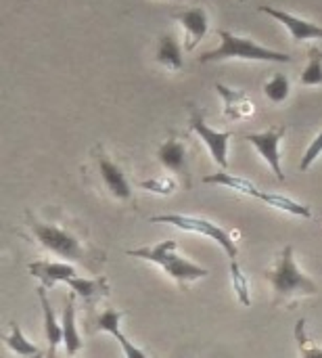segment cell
<instances>
[{
  "instance_id": "6da1fadb",
  "label": "cell",
  "mask_w": 322,
  "mask_h": 358,
  "mask_svg": "<svg viewBox=\"0 0 322 358\" xmlns=\"http://www.w3.org/2000/svg\"><path fill=\"white\" fill-rule=\"evenodd\" d=\"M266 281L272 285L275 292V306H293L298 298L316 296L319 287L316 283L302 273V268L295 262L293 248L285 245V250L279 254L275 266L266 271Z\"/></svg>"
},
{
  "instance_id": "7a4b0ae2",
  "label": "cell",
  "mask_w": 322,
  "mask_h": 358,
  "mask_svg": "<svg viewBox=\"0 0 322 358\" xmlns=\"http://www.w3.org/2000/svg\"><path fill=\"white\" fill-rule=\"evenodd\" d=\"M176 241H161L153 248L145 245V248H138V250H128L126 254L132 256V258H140V260H147V262H153L157 264L166 275H170L182 289L193 283V281H199V279H205L210 275L207 268L191 262L189 258H182L176 254Z\"/></svg>"
},
{
  "instance_id": "3957f363",
  "label": "cell",
  "mask_w": 322,
  "mask_h": 358,
  "mask_svg": "<svg viewBox=\"0 0 322 358\" xmlns=\"http://www.w3.org/2000/svg\"><path fill=\"white\" fill-rule=\"evenodd\" d=\"M220 46L214 50H207L199 57V63H212V61H224V59H243V61H268V63H289L291 57L285 52H279L275 48H266L251 38L235 36L226 29H218Z\"/></svg>"
},
{
  "instance_id": "277c9868",
  "label": "cell",
  "mask_w": 322,
  "mask_h": 358,
  "mask_svg": "<svg viewBox=\"0 0 322 358\" xmlns=\"http://www.w3.org/2000/svg\"><path fill=\"white\" fill-rule=\"evenodd\" d=\"M27 224H29L34 237L38 239V243L44 250H48L50 254H54L59 258H65L67 262L90 264L88 252L84 250L82 241L73 233H69L67 229H61V227L50 224V222H40L29 212H27Z\"/></svg>"
},
{
  "instance_id": "5b68a950",
  "label": "cell",
  "mask_w": 322,
  "mask_h": 358,
  "mask_svg": "<svg viewBox=\"0 0 322 358\" xmlns=\"http://www.w3.org/2000/svg\"><path fill=\"white\" fill-rule=\"evenodd\" d=\"M151 222L153 224H172V227H176L180 231L210 237L212 241H216L226 252V256L230 258V262L237 260V256H239V248L233 241V237L222 227H218V224H214V222H210L205 218H199V216H182V214H161V216H151Z\"/></svg>"
},
{
  "instance_id": "8992f818",
  "label": "cell",
  "mask_w": 322,
  "mask_h": 358,
  "mask_svg": "<svg viewBox=\"0 0 322 358\" xmlns=\"http://www.w3.org/2000/svg\"><path fill=\"white\" fill-rule=\"evenodd\" d=\"M189 128L205 143V147L210 149L212 159L220 166V168H228V143L233 138V132H218L214 128H210L205 124V111L197 109L191 105V120H189Z\"/></svg>"
},
{
  "instance_id": "52a82bcc",
  "label": "cell",
  "mask_w": 322,
  "mask_h": 358,
  "mask_svg": "<svg viewBox=\"0 0 322 358\" xmlns=\"http://www.w3.org/2000/svg\"><path fill=\"white\" fill-rule=\"evenodd\" d=\"M283 138H285V128L283 126H275V128H268L264 132L245 134V141H249L256 147V151L270 166V170L275 172V176H277L279 182L285 180V172L281 168V149H279Z\"/></svg>"
},
{
  "instance_id": "ba28073f",
  "label": "cell",
  "mask_w": 322,
  "mask_h": 358,
  "mask_svg": "<svg viewBox=\"0 0 322 358\" xmlns=\"http://www.w3.org/2000/svg\"><path fill=\"white\" fill-rule=\"evenodd\" d=\"M94 159H96L98 176H101L105 189L109 191V195L117 201H132V187H130L124 170L101 147L94 151Z\"/></svg>"
},
{
  "instance_id": "9c48e42d",
  "label": "cell",
  "mask_w": 322,
  "mask_h": 358,
  "mask_svg": "<svg viewBox=\"0 0 322 358\" xmlns=\"http://www.w3.org/2000/svg\"><path fill=\"white\" fill-rule=\"evenodd\" d=\"M157 159L159 164L178 174L180 178H184V185L191 187V170H189V149H186V141L180 138L176 132H172L157 149Z\"/></svg>"
},
{
  "instance_id": "30bf717a",
  "label": "cell",
  "mask_w": 322,
  "mask_h": 358,
  "mask_svg": "<svg viewBox=\"0 0 322 358\" xmlns=\"http://www.w3.org/2000/svg\"><path fill=\"white\" fill-rule=\"evenodd\" d=\"M174 19L182 25L184 29V50H193L207 34L210 29V17H207V10L205 6L197 4V6H191V8H182V10H176L174 13Z\"/></svg>"
},
{
  "instance_id": "8fae6325",
  "label": "cell",
  "mask_w": 322,
  "mask_h": 358,
  "mask_svg": "<svg viewBox=\"0 0 322 358\" xmlns=\"http://www.w3.org/2000/svg\"><path fill=\"white\" fill-rule=\"evenodd\" d=\"M262 13L270 15L272 19H277L279 23H283L287 27V31L291 34V38L295 42H304V40H322V27L321 25H314L302 17H295L287 10H281V8H275V6H260Z\"/></svg>"
},
{
  "instance_id": "7c38bea8",
  "label": "cell",
  "mask_w": 322,
  "mask_h": 358,
  "mask_svg": "<svg viewBox=\"0 0 322 358\" xmlns=\"http://www.w3.org/2000/svg\"><path fill=\"white\" fill-rule=\"evenodd\" d=\"M128 315V310H115V308H107L103 315H98V319H96V331H105V334H111L117 342H119V346H122V350H124V355L126 358H149L140 348H136L124 334H122V329H119V323H122V319Z\"/></svg>"
},
{
  "instance_id": "4fadbf2b",
  "label": "cell",
  "mask_w": 322,
  "mask_h": 358,
  "mask_svg": "<svg viewBox=\"0 0 322 358\" xmlns=\"http://www.w3.org/2000/svg\"><path fill=\"white\" fill-rule=\"evenodd\" d=\"M29 273L40 279V283L48 289L54 287L57 283H65L71 277H78V271L67 264V262H50V260H40L29 264Z\"/></svg>"
},
{
  "instance_id": "5bb4252c",
  "label": "cell",
  "mask_w": 322,
  "mask_h": 358,
  "mask_svg": "<svg viewBox=\"0 0 322 358\" xmlns=\"http://www.w3.org/2000/svg\"><path fill=\"white\" fill-rule=\"evenodd\" d=\"M61 327H63V344H65V352L69 357H75L82 348H84V342L75 329V294H69L67 300H65V306H63V321H61Z\"/></svg>"
},
{
  "instance_id": "9a60e30c",
  "label": "cell",
  "mask_w": 322,
  "mask_h": 358,
  "mask_svg": "<svg viewBox=\"0 0 322 358\" xmlns=\"http://www.w3.org/2000/svg\"><path fill=\"white\" fill-rule=\"evenodd\" d=\"M38 298H40L42 313H44V336H46V342H48V357L54 358L57 346L63 342V327L54 319V310L50 308V302L46 298V287L44 285L38 287Z\"/></svg>"
},
{
  "instance_id": "2e32d148",
  "label": "cell",
  "mask_w": 322,
  "mask_h": 358,
  "mask_svg": "<svg viewBox=\"0 0 322 358\" xmlns=\"http://www.w3.org/2000/svg\"><path fill=\"white\" fill-rule=\"evenodd\" d=\"M216 90L222 94V99H224V113L230 120H243V117L254 113V103L245 96V92L226 88L224 84H216Z\"/></svg>"
},
{
  "instance_id": "e0dca14e",
  "label": "cell",
  "mask_w": 322,
  "mask_h": 358,
  "mask_svg": "<svg viewBox=\"0 0 322 358\" xmlns=\"http://www.w3.org/2000/svg\"><path fill=\"white\" fill-rule=\"evenodd\" d=\"M155 61L172 71H180L182 69V48L176 40L174 34H163L159 38V44H157V52H155Z\"/></svg>"
},
{
  "instance_id": "ac0fdd59",
  "label": "cell",
  "mask_w": 322,
  "mask_h": 358,
  "mask_svg": "<svg viewBox=\"0 0 322 358\" xmlns=\"http://www.w3.org/2000/svg\"><path fill=\"white\" fill-rule=\"evenodd\" d=\"M71 292L75 296H82L88 304H92L94 300H98L101 296L109 294V283L105 277H96V279H84V277H71L65 281Z\"/></svg>"
},
{
  "instance_id": "d6986e66",
  "label": "cell",
  "mask_w": 322,
  "mask_h": 358,
  "mask_svg": "<svg viewBox=\"0 0 322 358\" xmlns=\"http://www.w3.org/2000/svg\"><path fill=\"white\" fill-rule=\"evenodd\" d=\"M203 182L207 185H222V187H228V189H235L237 193H243V195H249V197H256V199H262V193L251 180L247 178H241V176H233L228 172H218V174H210L203 178Z\"/></svg>"
},
{
  "instance_id": "ffe728a7",
  "label": "cell",
  "mask_w": 322,
  "mask_h": 358,
  "mask_svg": "<svg viewBox=\"0 0 322 358\" xmlns=\"http://www.w3.org/2000/svg\"><path fill=\"white\" fill-rule=\"evenodd\" d=\"M2 340H4V344L15 352V357L44 358V352H42L38 346H34L31 342H27V340H25V336L21 334V327H19L15 321L10 323V334H8V336H4Z\"/></svg>"
},
{
  "instance_id": "44dd1931",
  "label": "cell",
  "mask_w": 322,
  "mask_h": 358,
  "mask_svg": "<svg viewBox=\"0 0 322 358\" xmlns=\"http://www.w3.org/2000/svg\"><path fill=\"white\" fill-rule=\"evenodd\" d=\"M260 201H264V203H268V206H272V208H277V210H283V212H287V214H291V216L312 218V210H310L308 206L298 203V201H293V199H289V197H285V195L262 193V199H260Z\"/></svg>"
},
{
  "instance_id": "7402d4cb",
  "label": "cell",
  "mask_w": 322,
  "mask_h": 358,
  "mask_svg": "<svg viewBox=\"0 0 322 358\" xmlns=\"http://www.w3.org/2000/svg\"><path fill=\"white\" fill-rule=\"evenodd\" d=\"M300 82L304 86H319L322 84V50L312 46L308 50V65L300 76Z\"/></svg>"
},
{
  "instance_id": "603a6c76",
  "label": "cell",
  "mask_w": 322,
  "mask_h": 358,
  "mask_svg": "<svg viewBox=\"0 0 322 358\" xmlns=\"http://www.w3.org/2000/svg\"><path fill=\"white\" fill-rule=\"evenodd\" d=\"M291 90V82L285 73H275L266 84H264V94L272 101V103H283L289 96Z\"/></svg>"
},
{
  "instance_id": "cb8c5ba5",
  "label": "cell",
  "mask_w": 322,
  "mask_h": 358,
  "mask_svg": "<svg viewBox=\"0 0 322 358\" xmlns=\"http://www.w3.org/2000/svg\"><path fill=\"white\" fill-rule=\"evenodd\" d=\"M295 342H298L300 357L302 358H322V348L310 344V340L306 336V321L304 319H300L295 323Z\"/></svg>"
},
{
  "instance_id": "d4e9b609",
  "label": "cell",
  "mask_w": 322,
  "mask_h": 358,
  "mask_svg": "<svg viewBox=\"0 0 322 358\" xmlns=\"http://www.w3.org/2000/svg\"><path fill=\"white\" fill-rule=\"evenodd\" d=\"M230 277H233V285H235V292H237V298L243 306H251V298H249V287H247V279L239 266L237 260L230 262Z\"/></svg>"
},
{
  "instance_id": "484cf974",
  "label": "cell",
  "mask_w": 322,
  "mask_h": 358,
  "mask_svg": "<svg viewBox=\"0 0 322 358\" xmlns=\"http://www.w3.org/2000/svg\"><path fill=\"white\" fill-rule=\"evenodd\" d=\"M140 189L145 191H153V193H159V195H170L176 191V180L170 178V176H161V178H151V180H142L138 182Z\"/></svg>"
},
{
  "instance_id": "4316f807",
  "label": "cell",
  "mask_w": 322,
  "mask_h": 358,
  "mask_svg": "<svg viewBox=\"0 0 322 358\" xmlns=\"http://www.w3.org/2000/svg\"><path fill=\"white\" fill-rule=\"evenodd\" d=\"M321 153H322V128H321V132L316 134V138L310 143V147L306 149V153H304V157H302V164H300V170H302V172L310 170V168H312V164L321 157Z\"/></svg>"
},
{
  "instance_id": "83f0119b",
  "label": "cell",
  "mask_w": 322,
  "mask_h": 358,
  "mask_svg": "<svg viewBox=\"0 0 322 358\" xmlns=\"http://www.w3.org/2000/svg\"><path fill=\"white\" fill-rule=\"evenodd\" d=\"M241 2H243V0H241Z\"/></svg>"
}]
</instances>
